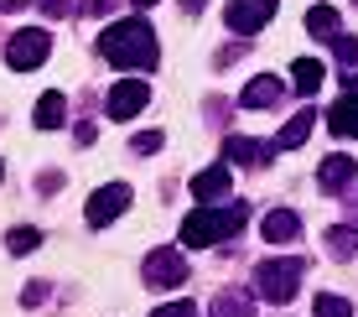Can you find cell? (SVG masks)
<instances>
[{
    "label": "cell",
    "mask_w": 358,
    "mask_h": 317,
    "mask_svg": "<svg viewBox=\"0 0 358 317\" xmlns=\"http://www.w3.org/2000/svg\"><path fill=\"white\" fill-rule=\"evenodd\" d=\"M99 52H104L115 68H156L162 47H156L151 21L130 16V21H115V27H109L104 36H99Z\"/></svg>",
    "instance_id": "obj_1"
},
{
    "label": "cell",
    "mask_w": 358,
    "mask_h": 317,
    "mask_svg": "<svg viewBox=\"0 0 358 317\" xmlns=\"http://www.w3.org/2000/svg\"><path fill=\"white\" fill-rule=\"evenodd\" d=\"M244 218H250L244 203H203V209H192L187 218H182V245H192V250L218 245V239L239 234Z\"/></svg>",
    "instance_id": "obj_2"
},
{
    "label": "cell",
    "mask_w": 358,
    "mask_h": 317,
    "mask_svg": "<svg viewBox=\"0 0 358 317\" xmlns=\"http://www.w3.org/2000/svg\"><path fill=\"white\" fill-rule=\"evenodd\" d=\"M301 276H306V265L301 260H265L260 271H255V291H260L265 302H275V307H286V302L296 297V286H301Z\"/></svg>",
    "instance_id": "obj_3"
},
{
    "label": "cell",
    "mask_w": 358,
    "mask_h": 317,
    "mask_svg": "<svg viewBox=\"0 0 358 317\" xmlns=\"http://www.w3.org/2000/svg\"><path fill=\"white\" fill-rule=\"evenodd\" d=\"M47 52H52V36H47L42 27H21V31H10V42H6V63L16 68V73L42 68Z\"/></svg>",
    "instance_id": "obj_4"
},
{
    "label": "cell",
    "mask_w": 358,
    "mask_h": 317,
    "mask_svg": "<svg viewBox=\"0 0 358 317\" xmlns=\"http://www.w3.org/2000/svg\"><path fill=\"white\" fill-rule=\"evenodd\" d=\"M145 286L156 291H171V286H187V255L177 245H162L145 255Z\"/></svg>",
    "instance_id": "obj_5"
},
{
    "label": "cell",
    "mask_w": 358,
    "mask_h": 317,
    "mask_svg": "<svg viewBox=\"0 0 358 317\" xmlns=\"http://www.w3.org/2000/svg\"><path fill=\"white\" fill-rule=\"evenodd\" d=\"M145 104H151V83L145 78H120L115 89H109V120H130V115H141Z\"/></svg>",
    "instance_id": "obj_6"
},
{
    "label": "cell",
    "mask_w": 358,
    "mask_h": 317,
    "mask_svg": "<svg viewBox=\"0 0 358 317\" xmlns=\"http://www.w3.org/2000/svg\"><path fill=\"white\" fill-rule=\"evenodd\" d=\"M125 209H130V188H125V182H109V188H99L94 198H89V209H83V218H89L94 229H104L109 218H120Z\"/></svg>",
    "instance_id": "obj_7"
},
{
    "label": "cell",
    "mask_w": 358,
    "mask_h": 317,
    "mask_svg": "<svg viewBox=\"0 0 358 317\" xmlns=\"http://www.w3.org/2000/svg\"><path fill=\"white\" fill-rule=\"evenodd\" d=\"M275 6H280V0H234V6H229V31L255 36L270 16H275Z\"/></svg>",
    "instance_id": "obj_8"
},
{
    "label": "cell",
    "mask_w": 358,
    "mask_h": 317,
    "mask_svg": "<svg viewBox=\"0 0 358 317\" xmlns=\"http://www.w3.org/2000/svg\"><path fill=\"white\" fill-rule=\"evenodd\" d=\"M280 99H286V83H280L275 73H260V78H250V83H244V94H239L244 109H270V104H280Z\"/></svg>",
    "instance_id": "obj_9"
},
{
    "label": "cell",
    "mask_w": 358,
    "mask_h": 317,
    "mask_svg": "<svg viewBox=\"0 0 358 317\" xmlns=\"http://www.w3.org/2000/svg\"><path fill=\"white\" fill-rule=\"evenodd\" d=\"M224 156H229V162H244V167H265V162H275V141L229 136V141H224Z\"/></svg>",
    "instance_id": "obj_10"
},
{
    "label": "cell",
    "mask_w": 358,
    "mask_h": 317,
    "mask_svg": "<svg viewBox=\"0 0 358 317\" xmlns=\"http://www.w3.org/2000/svg\"><path fill=\"white\" fill-rule=\"evenodd\" d=\"M353 172H358L353 156H327V162L317 167V188H322V192H343L353 182Z\"/></svg>",
    "instance_id": "obj_11"
},
{
    "label": "cell",
    "mask_w": 358,
    "mask_h": 317,
    "mask_svg": "<svg viewBox=\"0 0 358 317\" xmlns=\"http://www.w3.org/2000/svg\"><path fill=\"white\" fill-rule=\"evenodd\" d=\"M229 188H234V172H229V167H208V172H197V177H192V198H197V203L224 198Z\"/></svg>",
    "instance_id": "obj_12"
},
{
    "label": "cell",
    "mask_w": 358,
    "mask_h": 317,
    "mask_svg": "<svg viewBox=\"0 0 358 317\" xmlns=\"http://www.w3.org/2000/svg\"><path fill=\"white\" fill-rule=\"evenodd\" d=\"M260 229H265V239H270V245H291V239L301 234V218H296L291 209H270Z\"/></svg>",
    "instance_id": "obj_13"
},
{
    "label": "cell",
    "mask_w": 358,
    "mask_h": 317,
    "mask_svg": "<svg viewBox=\"0 0 358 317\" xmlns=\"http://www.w3.org/2000/svg\"><path fill=\"white\" fill-rule=\"evenodd\" d=\"M327 130L332 136H358V94H343L338 104H332V115H327Z\"/></svg>",
    "instance_id": "obj_14"
},
{
    "label": "cell",
    "mask_w": 358,
    "mask_h": 317,
    "mask_svg": "<svg viewBox=\"0 0 358 317\" xmlns=\"http://www.w3.org/2000/svg\"><path fill=\"white\" fill-rule=\"evenodd\" d=\"M208 317H255V297L250 291H218Z\"/></svg>",
    "instance_id": "obj_15"
},
{
    "label": "cell",
    "mask_w": 358,
    "mask_h": 317,
    "mask_svg": "<svg viewBox=\"0 0 358 317\" xmlns=\"http://www.w3.org/2000/svg\"><path fill=\"white\" fill-rule=\"evenodd\" d=\"M312 125H317V115H312V109H301V115H291V120H286V130H280V136H275V151H296V146H301L306 136H312Z\"/></svg>",
    "instance_id": "obj_16"
},
{
    "label": "cell",
    "mask_w": 358,
    "mask_h": 317,
    "mask_svg": "<svg viewBox=\"0 0 358 317\" xmlns=\"http://www.w3.org/2000/svg\"><path fill=\"white\" fill-rule=\"evenodd\" d=\"M322 78H327V68H322V63H312V57H296V63H291V83H296V94H317V89H322Z\"/></svg>",
    "instance_id": "obj_17"
},
{
    "label": "cell",
    "mask_w": 358,
    "mask_h": 317,
    "mask_svg": "<svg viewBox=\"0 0 358 317\" xmlns=\"http://www.w3.org/2000/svg\"><path fill=\"white\" fill-rule=\"evenodd\" d=\"M63 94H57V89H47L42 94V99H36V130H57V125H63Z\"/></svg>",
    "instance_id": "obj_18"
},
{
    "label": "cell",
    "mask_w": 358,
    "mask_h": 317,
    "mask_svg": "<svg viewBox=\"0 0 358 317\" xmlns=\"http://www.w3.org/2000/svg\"><path fill=\"white\" fill-rule=\"evenodd\" d=\"M306 31L322 36V42H332V36L343 31L338 27V10H332V6H312V10H306Z\"/></svg>",
    "instance_id": "obj_19"
},
{
    "label": "cell",
    "mask_w": 358,
    "mask_h": 317,
    "mask_svg": "<svg viewBox=\"0 0 358 317\" xmlns=\"http://www.w3.org/2000/svg\"><path fill=\"white\" fill-rule=\"evenodd\" d=\"M327 255L332 260H353L358 255V229H327Z\"/></svg>",
    "instance_id": "obj_20"
},
{
    "label": "cell",
    "mask_w": 358,
    "mask_h": 317,
    "mask_svg": "<svg viewBox=\"0 0 358 317\" xmlns=\"http://www.w3.org/2000/svg\"><path fill=\"white\" fill-rule=\"evenodd\" d=\"M36 245H42V229H10V234H6V250L10 255H31Z\"/></svg>",
    "instance_id": "obj_21"
},
{
    "label": "cell",
    "mask_w": 358,
    "mask_h": 317,
    "mask_svg": "<svg viewBox=\"0 0 358 317\" xmlns=\"http://www.w3.org/2000/svg\"><path fill=\"white\" fill-rule=\"evenodd\" d=\"M332 47H338V63L348 68V73H358V42H353V36L338 31V36H332Z\"/></svg>",
    "instance_id": "obj_22"
},
{
    "label": "cell",
    "mask_w": 358,
    "mask_h": 317,
    "mask_svg": "<svg viewBox=\"0 0 358 317\" xmlns=\"http://www.w3.org/2000/svg\"><path fill=\"white\" fill-rule=\"evenodd\" d=\"M317 317H353V307L343 297H317V307H312Z\"/></svg>",
    "instance_id": "obj_23"
},
{
    "label": "cell",
    "mask_w": 358,
    "mask_h": 317,
    "mask_svg": "<svg viewBox=\"0 0 358 317\" xmlns=\"http://www.w3.org/2000/svg\"><path fill=\"white\" fill-rule=\"evenodd\" d=\"M130 151H135V156H151V151H162V130H145V136H135V141H130Z\"/></svg>",
    "instance_id": "obj_24"
},
{
    "label": "cell",
    "mask_w": 358,
    "mask_h": 317,
    "mask_svg": "<svg viewBox=\"0 0 358 317\" xmlns=\"http://www.w3.org/2000/svg\"><path fill=\"white\" fill-rule=\"evenodd\" d=\"M151 317H197V307L192 302H171V307H156Z\"/></svg>",
    "instance_id": "obj_25"
},
{
    "label": "cell",
    "mask_w": 358,
    "mask_h": 317,
    "mask_svg": "<svg viewBox=\"0 0 358 317\" xmlns=\"http://www.w3.org/2000/svg\"><path fill=\"white\" fill-rule=\"evenodd\" d=\"M68 6H73V0H42L47 16H68Z\"/></svg>",
    "instance_id": "obj_26"
},
{
    "label": "cell",
    "mask_w": 358,
    "mask_h": 317,
    "mask_svg": "<svg viewBox=\"0 0 358 317\" xmlns=\"http://www.w3.org/2000/svg\"><path fill=\"white\" fill-rule=\"evenodd\" d=\"M104 6H109V0H78V10H83V16H99Z\"/></svg>",
    "instance_id": "obj_27"
},
{
    "label": "cell",
    "mask_w": 358,
    "mask_h": 317,
    "mask_svg": "<svg viewBox=\"0 0 358 317\" xmlns=\"http://www.w3.org/2000/svg\"><path fill=\"white\" fill-rule=\"evenodd\" d=\"M203 6H208V0H182V10H187V16H197Z\"/></svg>",
    "instance_id": "obj_28"
},
{
    "label": "cell",
    "mask_w": 358,
    "mask_h": 317,
    "mask_svg": "<svg viewBox=\"0 0 358 317\" xmlns=\"http://www.w3.org/2000/svg\"><path fill=\"white\" fill-rule=\"evenodd\" d=\"M21 6H27V0H0V10H21Z\"/></svg>",
    "instance_id": "obj_29"
},
{
    "label": "cell",
    "mask_w": 358,
    "mask_h": 317,
    "mask_svg": "<svg viewBox=\"0 0 358 317\" xmlns=\"http://www.w3.org/2000/svg\"><path fill=\"white\" fill-rule=\"evenodd\" d=\"M348 213H353V224H358V198H353V203H348Z\"/></svg>",
    "instance_id": "obj_30"
},
{
    "label": "cell",
    "mask_w": 358,
    "mask_h": 317,
    "mask_svg": "<svg viewBox=\"0 0 358 317\" xmlns=\"http://www.w3.org/2000/svg\"><path fill=\"white\" fill-rule=\"evenodd\" d=\"M135 6H141V10H145V6H156V0H135Z\"/></svg>",
    "instance_id": "obj_31"
},
{
    "label": "cell",
    "mask_w": 358,
    "mask_h": 317,
    "mask_svg": "<svg viewBox=\"0 0 358 317\" xmlns=\"http://www.w3.org/2000/svg\"><path fill=\"white\" fill-rule=\"evenodd\" d=\"M0 177H6V167H0Z\"/></svg>",
    "instance_id": "obj_32"
},
{
    "label": "cell",
    "mask_w": 358,
    "mask_h": 317,
    "mask_svg": "<svg viewBox=\"0 0 358 317\" xmlns=\"http://www.w3.org/2000/svg\"><path fill=\"white\" fill-rule=\"evenodd\" d=\"M353 6H358V0H353Z\"/></svg>",
    "instance_id": "obj_33"
}]
</instances>
